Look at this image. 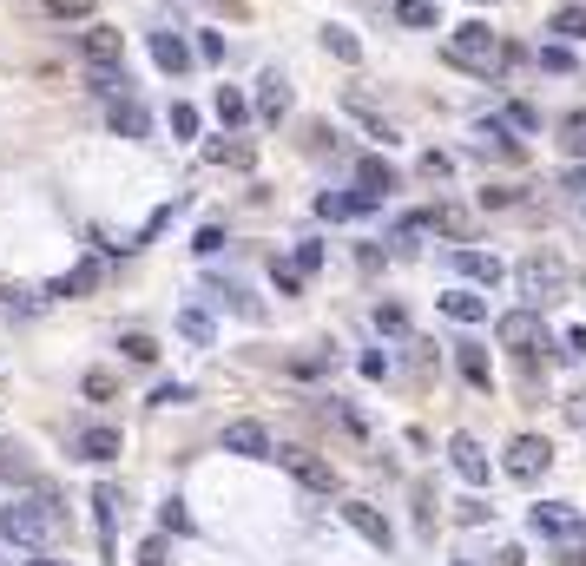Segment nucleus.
<instances>
[{
  "mask_svg": "<svg viewBox=\"0 0 586 566\" xmlns=\"http://www.w3.org/2000/svg\"><path fill=\"white\" fill-rule=\"evenodd\" d=\"M560 132H567V152H573V158H586V112H573Z\"/></svg>",
  "mask_w": 586,
  "mask_h": 566,
  "instance_id": "39",
  "label": "nucleus"
},
{
  "mask_svg": "<svg viewBox=\"0 0 586 566\" xmlns=\"http://www.w3.org/2000/svg\"><path fill=\"white\" fill-rule=\"evenodd\" d=\"M343 520H349V527H356V534H363L376 553H389V547H396V534H389V520H382L369 501H343Z\"/></svg>",
  "mask_w": 586,
  "mask_h": 566,
  "instance_id": "8",
  "label": "nucleus"
},
{
  "mask_svg": "<svg viewBox=\"0 0 586 566\" xmlns=\"http://www.w3.org/2000/svg\"><path fill=\"white\" fill-rule=\"evenodd\" d=\"M507 126H514V132H540V112L514 99V106H507Z\"/></svg>",
  "mask_w": 586,
  "mask_h": 566,
  "instance_id": "41",
  "label": "nucleus"
},
{
  "mask_svg": "<svg viewBox=\"0 0 586 566\" xmlns=\"http://www.w3.org/2000/svg\"><path fill=\"white\" fill-rule=\"evenodd\" d=\"M547 33H554V40H586V0L554 7V14H547Z\"/></svg>",
  "mask_w": 586,
  "mask_h": 566,
  "instance_id": "19",
  "label": "nucleus"
},
{
  "mask_svg": "<svg viewBox=\"0 0 586 566\" xmlns=\"http://www.w3.org/2000/svg\"><path fill=\"white\" fill-rule=\"evenodd\" d=\"M178 402H191L185 382H159V389H152V409H178Z\"/></svg>",
  "mask_w": 586,
  "mask_h": 566,
  "instance_id": "36",
  "label": "nucleus"
},
{
  "mask_svg": "<svg viewBox=\"0 0 586 566\" xmlns=\"http://www.w3.org/2000/svg\"><path fill=\"white\" fill-rule=\"evenodd\" d=\"M356 191H369V198H389V191H396V172H389L382 158H363V165H356Z\"/></svg>",
  "mask_w": 586,
  "mask_h": 566,
  "instance_id": "22",
  "label": "nucleus"
},
{
  "mask_svg": "<svg viewBox=\"0 0 586 566\" xmlns=\"http://www.w3.org/2000/svg\"><path fill=\"white\" fill-rule=\"evenodd\" d=\"M428 231H448V237H468V218H461L455 205H435L428 211Z\"/></svg>",
  "mask_w": 586,
  "mask_h": 566,
  "instance_id": "33",
  "label": "nucleus"
},
{
  "mask_svg": "<svg viewBox=\"0 0 586 566\" xmlns=\"http://www.w3.org/2000/svg\"><path fill=\"white\" fill-rule=\"evenodd\" d=\"M80 53H86V66H126V33L119 27H86Z\"/></svg>",
  "mask_w": 586,
  "mask_h": 566,
  "instance_id": "7",
  "label": "nucleus"
},
{
  "mask_svg": "<svg viewBox=\"0 0 586 566\" xmlns=\"http://www.w3.org/2000/svg\"><path fill=\"white\" fill-rule=\"evenodd\" d=\"M284 112H290V86H284V73H264V79H257V119H270V126H277Z\"/></svg>",
  "mask_w": 586,
  "mask_h": 566,
  "instance_id": "14",
  "label": "nucleus"
},
{
  "mask_svg": "<svg viewBox=\"0 0 586 566\" xmlns=\"http://www.w3.org/2000/svg\"><path fill=\"white\" fill-rule=\"evenodd\" d=\"M290 270H297V277H310V270H323V244H297V264H290Z\"/></svg>",
  "mask_w": 586,
  "mask_h": 566,
  "instance_id": "42",
  "label": "nucleus"
},
{
  "mask_svg": "<svg viewBox=\"0 0 586 566\" xmlns=\"http://www.w3.org/2000/svg\"><path fill=\"white\" fill-rule=\"evenodd\" d=\"M224 455H244V461H270V435L257 422H231L224 428Z\"/></svg>",
  "mask_w": 586,
  "mask_h": 566,
  "instance_id": "11",
  "label": "nucleus"
},
{
  "mask_svg": "<svg viewBox=\"0 0 586 566\" xmlns=\"http://www.w3.org/2000/svg\"><path fill=\"white\" fill-rule=\"evenodd\" d=\"M139 566H172V560H165V534H152V540L139 547Z\"/></svg>",
  "mask_w": 586,
  "mask_h": 566,
  "instance_id": "46",
  "label": "nucleus"
},
{
  "mask_svg": "<svg viewBox=\"0 0 586 566\" xmlns=\"http://www.w3.org/2000/svg\"><path fill=\"white\" fill-rule=\"evenodd\" d=\"M527 520H534V534H560V540H567L580 514H573L567 501H534V514H527Z\"/></svg>",
  "mask_w": 586,
  "mask_h": 566,
  "instance_id": "17",
  "label": "nucleus"
},
{
  "mask_svg": "<svg viewBox=\"0 0 586 566\" xmlns=\"http://www.w3.org/2000/svg\"><path fill=\"white\" fill-rule=\"evenodd\" d=\"M455 566H468V560H455Z\"/></svg>",
  "mask_w": 586,
  "mask_h": 566,
  "instance_id": "56",
  "label": "nucleus"
},
{
  "mask_svg": "<svg viewBox=\"0 0 586 566\" xmlns=\"http://www.w3.org/2000/svg\"><path fill=\"white\" fill-rule=\"evenodd\" d=\"M567 185H573V191H586V165H580V172H567Z\"/></svg>",
  "mask_w": 586,
  "mask_h": 566,
  "instance_id": "53",
  "label": "nucleus"
},
{
  "mask_svg": "<svg viewBox=\"0 0 586 566\" xmlns=\"http://www.w3.org/2000/svg\"><path fill=\"white\" fill-rule=\"evenodd\" d=\"M442 310L455 316V323H481V316H488V297H481V290H448Z\"/></svg>",
  "mask_w": 586,
  "mask_h": 566,
  "instance_id": "24",
  "label": "nucleus"
},
{
  "mask_svg": "<svg viewBox=\"0 0 586 566\" xmlns=\"http://www.w3.org/2000/svg\"><path fill=\"white\" fill-rule=\"evenodd\" d=\"M47 14L53 20H86L93 14V0H47Z\"/></svg>",
  "mask_w": 586,
  "mask_h": 566,
  "instance_id": "38",
  "label": "nucleus"
},
{
  "mask_svg": "<svg viewBox=\"0 0 586 566\" xmlns=\"http://www.w3.org/2000/svg\"><path fill=\"white\" fill-rule=\"evenodd\" d=\"M119 448H126V441H119V428H112V422H93V428H80V435H73V455L93 461V468H99V461H112Z\"/></svg>",
  "mask_w": 586,
  "mask_h": 566,
  "instance_id": "9",
  "label": "nucleus"
},
{
  "mask_svg": "<svg viewBox=\"0 0 586 566\" xmlns=\"http://www.w3.org/2000/svg\"><path fill=\"white\" fill-rule=\"evenodd\" d=\"M448 60H455L461 73H494V66H501V40L488 33V20H468V27L448 33Z\"/></svg>",
  "mask_w": 586,
  "mask_h": 566,
  "instance_id": "2",
  "label": "nucleus"
},
{
  "mask_svg": "<svg viewBox=\"0 0 586 566\" xmlns=\"http://www.w3.org/2000/svg\"><path fill=\"white\" fill-rule=\"evenodd\" d=\"M251 119V106H244V93H231V86H218V126H244Z\"/></svg>",
  "mask_w": 586,
  "mask_h": 566,
  "instance_id": "31",
  "label": "nucleus"
},
{
  "mask_svg": "<svg viewBox=\"0 0 586 566\" xmlns=\"http://www.w3.org/2000/svg\"><path fill=\"white\" fill-rule=\"evenodd\" d=\"M396 20L402 27H435L442 14H435V0H396Z\"/></svg>",
  "mask_w": 586,
  "mask_h": 566,
  "instance_id": "30",
  "label": "nucleus"
},
{
  "mask_svg": "<svg viewBox=\"0 0 586 566\" xmlns=\"http://www.w3.org/2000/svg\"><path fill=\"white\" fill-rule=\"evenodd\" d=\"M461 520H468V527H481V520H494V507L488 501H461Z\"/></svg>",
  "mask_w": 586,
  "mask_h": 566,
  "instance_id": "49",
  "label": "nucleus"
},
{
  "mask_svg": "<svg viewBox=\"0 0 586 566\" xmlns=\"http://www.w3.org/2000/svg\"><path fill=\"white\" fill-rule=\"evenodd\" d=\"M547 468H554L547 435H514V441H507V474H514V481H540Z\"/></svg>",
  "mask_w": 586,
  "mask_h": 566,
  "instance_id": "5",
  "label": "nucleus"
},
{
  "mask_svg": "<svg viewBox=\"0 0 586 566\" xmlns=\"http://www.w3.org/2000/svg\"><path fill=\"white\" fill-rule=\"evenodd\" d=\"M86 395H93V402H106V395H112V376H106V369H93V376H86Z\"/></svg>",
  "mask_w": 586,
  "mask_h": 566,
  "instance_id": "50",
  "label": "nucleus"
},
{
  "mask_svg": "<svg viewBox=\"0 0 586 566\" xmlns=\"http://www.w3.org/2000/svg\"><path fill=\"white\" fill-rule=\"evenodd\" d=\"M47 290H33V283H7V290H0V310H7V316H40V310H47Z\"/></svg>",
  "mask_w": 586,
  "mask_h": 566,
  "instance_id": "18",
  "label": "nucleus"
},
{
  "mask_svg": "<svg viewBox=\"0 0 586 566\" xmlns=\"http://www.w3.org/2000/svg\"><path fill=\"white\" fill-rule=\"evenodd\" d=\"M178 336H185V343H198V349L218 343V330H211V316L198 310V303H185V310H178Z\"/></svg>",
  "mask_w": 586,
  "mask_h": 566,
  "instance_id": "23",
  "label": "nucleus"
},
{
  "mask_svg": "<svg viewBox=\"0 0 586 566\" xmlns=\"http://www.w3.org/2000/svg\"><path fill=\"white\" fill-rule=\"evenodd\" d=\"M119 349H126L132 362H159V343H152V336H139V330H132V336H119Z\"/></svg>",
  "mask_w": 586,
  "mask_h": 566,
  "instance_id": "34",
  "label": "nucleus"
},
{
  "mask_svg": "<svg viewBox=\"0 0 586 566\" xmlns=\"http://www.w3.org/2000/svg\"><path fill=\"white\" fill-rule=\"evenodd\" d=\"M534 60L547 66V73H573V53L560 47V40H554V47H534Z\"/></svg>",
  "mask_w": 586,
  "mask_h": 566,
  "instance_id": "35",
  "label": "nucleus"
},
{
  "mask_svg": "<svg viewBox=\"0 0 586 566\" xmlns=\"http://www.w3.org/2000/svg\"><path fill=\"white\" fill-rule=\"evenodd\" d=\"M376 330L382 336H409V310H402V303H376Z\"/></svg>",
  "mask_w": 586,
  "mask_h": 566,
  "instance_id": "32",
  "label": "nucleus"
},
{
  "mask_svg": "<svg viewBox=\"0 0 586 566\" xmlns=\"http://www.w3.org/2000/svg\"><path fill=\"white\" fill-rule=\"evenodd\" d=\"M323 47H330L343 66H356V60H363V40H356L349 27H323Z\"/></svg>",
  "mask_w": 586,
  "mask_h": 566,
  "instance_id": "28",
  "label": "nucleus"
},
{
  "mask_svg": "<svg viewBox=\"0 0 586 566\" xmlns=\"http://www.w3.org/2000/svg\"><path fill=\"white\" fill-rule=\"evenodd\" d=\"M93 290H99V264H93V257H86V264H73L60 283H47V297H66V303H73V297H93Z\"/></svg>",
  "mask_w": 586,
  "mask_h": 566,
  "instance_id": "16",
  "label": "nucleus"
},
{
  "mask_svg": "<svg viewBox=\"0 0 586 566\" xmlns=\"http://www.w3.org/2000/svg\"><path fill=\"white\" fill-rule=\"evenodd\" d=\"M218 303H231V310L244 316V323H264V303L244 290V283H218Z\"/></svg>",
  "mask_w": 586,
  "mask_h": 566,
  "instance_id": "27",
  "label": "nucleus"
},
{
  "mask_svg": "<svg viewBox=\"0 0 586 566\" xmlns=\"http://www.w3.org/2000/svg\"><path fill=\"white\" fill-rule=\"evenodd\" d=\"M165 534H191V514H185V501H178V494H172V501H165Z\"/></svg>",
  "mask_w": 586,
  "mask_h": 566,
  "instance_id": "37",
  "label": "nucleus"
},
{
  "mask_svg": "<svg viewBox=\"0 0 586 566\" xmlns=\"http://www.w3.org/2000/svg\"><path fill=\"white\" fill-rule=\"evenodd\" d=\"M270 277H277V297H297V290H303V277H297V270H290V264H277V270H270Z\"/></svg>",
  "mask_w": 586,
  "mask_h": 566,
  "instance_id": "47",
  "label": "nucleus"
},
{
  "mask_svg": "<svg viewBox=\"0 0 586 566\" xmlns=\"http://www.w3.org/2000/svg\"><path fill=\"white\" fill-rule=\"evenodd\" d=\"M343 112H349V119H363V126H369V139H382V145L396 139V126H389V119H382V112L369 106L363 93H343Z\"/></svg>",
  "mask_w": 586,
  "mask_h": 566,
  "instance_id": "20",
  "label": "nucleus"
},
{
  "mask_svg": "<svg viewBox=\"0 0 586 566\" xmlns=\"http://www.w3.org/2000/svg\"><path fill=\"white\" fill-rule=\"evenodd\" d=\"M0 481H33V455L20 441H0Z\"/></svg>",
  "mask_w": 586,
  "mask_h": 566,
  "instance_id": "26",
  "label": "nucleus"
},
{
  "mask_svg": "<svg viewBox=\"0 0 586 566\" xmlns=\"http://www.w3.org/2000/svg\"><path fill=\"white\" fill-rule=\"evenodd\" d=\"M198 60H224V33H198Z\"/></svg>",
  "mask_w": 586,
  "mask_h": 566,
  "instance_id": "48",
  "label": "nucleus"
},
{
  "mask_svg": "<svg viewBox=\"0 0 586 566\" xmlns=\"http://www.w3.org/2000/svg\"><path fill=\"white\" fill-rule=\"evenodd\" d=\"M461 376H468V389H481V395H488L494 389V362H488V349H461Z\"/></svg>",
  "mask_w": 586,
  "mask_h": 566,
  "instance_id": "25",
  "label": "nucleus"
},
{
  "mask_svg": "<svg viewBox=\"0 0 586 566\" xmlns=\"http://www.w3.org/2000/svg\"><path fill=\"white\" fill-rule=\"evenodd\" d=\"M567 422H573V428H580V435H586V389H580V395H573V402H567Z\"/></svg>",
  "mask_w": 586,
  "mask_h": 566,
  "instance_id": "51",
  "label": "nucleus"
},
{
  "mask_svg": "<svg viewBox=\"0 0 586 566\" xmlns=\"http://www.w3.org/2000/svg\"><path fill=\"white\" fill-rule=\"evenodd\" d=\"M455 270H461L468 283H475V290H494V283L507 277V270H501V257H494V251H475V244H461V251H455Z\"/></svg>",
  "mask_w": 586,
  "mask_h": 566,
  "instance_id": "10",
  "label": "nucleus"
},
{
  "mask_svg": "<svg viewBox=\"0 0 586 566\" xmlns=\"http://www.w3.org/2000/svg\"><path fill=\"white\" fill-rule=\"evenodd\" d=\"M448 172H455V158L448 152H422V178H448Z\"/></svg>",
  "mask_w": 586,
  "mask_h": 566,
  "instance_id": "45",
  "label": "nucleus"
},
{
  "mask_svg": "<svg viewBox=\"0 0 586 566\" xmlns=\"http://www.w3.org/2000/svg\"><path fill=\"white\" fill-rule=\"evenodd\" d=\"M494 336H501L507 349H521V356L547 349V323H540V310H507L501 323H494Z\"/></svg>",
  "mask_w": 586,
  "mask_h": 566,
  "instance_id": "6",
  "label": "nucleus"
},
{
  "mask_svg": "<svg viewBox=\"0 0 586 566\" xmlns=\"http://www.w3.org/2000/svg\"><path fill=\"white\" fill-rule=\"evenodd\" d=\"M560 356H586V323H580V330H567V349H560Z\"/></svg>",
  "mask_w": 586,
  "mask_h": 566,
  "instance_id": "52",
  "label": "nucleus"
},
{
  "mask_svg": "<svg viewBox=\"0 0 586 566\" xmlns=\"http://www.w3.org/2000/svg\"><path fill=\"white\" fill-rule=\"evenodd\" d=\"M93 507H99V547L112 553V520H119V494H112V488H93Z\"/></svg>",
  "mask_w": 586,
  "mask_h": 566,
  "instance_id": "29",
  "label": "nucleus"
},
{
  "mask_svg": "<svg viewBox=\"0 0 586 566\" xmlns=\"http://www.w3.org/2000/svg\"><path fill=\"white\" fill-rule=\"evenodd\" d=\"M191 251H198V257H218V251H224V231H218V224H205V231H198V244H191Z\"/></svg>",
  "mask_w": 586,
  "mask_h": 566,
  "instance_id": "43",
  "label": "nucleus"
},
{
  "mask_svg": "<svg viewBox=\"0 0 586 566\" xmlns=\"http://www.w3.org/2000/svg\"><path fill=\"white\" fill-rule=\"evenodd\" d=\"M475 152H494V158H521V139L507 132V119H481V126H475Z\"/></svg>",
  "mask_w": 586,
  "mask_h": 566,
  "instance_id": "13",
  "label": "nucleus"
},
{
  "mask_svg": "<svg viewBox=\"0 0 586 566\" xmlns=\"http://www.w3.org/2000/svg\"><path fill=\"white\" fill-rule=\"evenodd\" d=\"M27 566H60V560H27Z\"/></svg>",
  "mask_w": 586,
  "mask_h": 566,
  "instance_id": "54",
  "label": "nucleus"
},
{
  "mask_svg": "<svg viewBox=\"0 0 586 566\" xmlns=\"http://www.w3.org/2000/svg\"><path fill=\"white\" fill-rule=\"evenodd\" d=\"M270 461H277V468H290L303 481V488L310 494H330L336 488V468L323 455H310V448H290V441H270Z\"/></svg>",
  "mask_w": 586,
  "mask_h": 566,
  "instance_id": "4",
  "label": "nucleus"
},
{
  "mask_svg": "<svg viewBox=\"0 0 586 566\" xmlns=\"http://www.w3.org/2000/svg\"><path fill=\"white\" fill-rule=\"evenodd\" d=\"M0 566H14V560H0Z\"/></svg>",
  "mask_w": 586,
  "mask_h": 566,
  "instance_id": "55",
  "label": "nucleus"
},
{
  "mask_svg": "<svg viewBox=\"0 0 586 566\" xmlns=\"http://www.w3.org/2000/svg\"><path fill=\"white\" fill-rule=\"evenodd\" d=\"M521 290H527V310H547V303L567 297V264L554 251H534L521 264Z\"/></svg>",
  "mask_w": 586,
  "mask_h": 566,
  "instance_id": "3",
  "label": "nucleus"
},
{
  "mask_svg": "<svg viewBox=\"0 0 586 566\" xmlns=\"http://www.w3.org/2000/svg\"><path fill=\"white\" fill-rule=\"evenodd\" d=\"M112 132H119V139H145V132H152V119H145V106L132 93L112 99Z\"/></svg>",
  "mask_w": 586,
  "mask_h": 566,
  "instance_id": "15",
  "label": "nucleus"
},
{
  "mask_svg": "<svg viewBox=\"0 0 586 566\" xmlns=\"http://www.w3.org/2000/svg\"><path fill=\"white\" fill-rule=\"evenodd\" d=\"M60 534V501H53L47 488L33 494H14V501L0 507V540L20 553H47V540Z\"/></svg>",
  "mask_w": 586,
  "mask_h": 566,
  "instance_id": "1",
  "label": "nucleus"
},
{
  "mask_svg": "<svg viewBox=\"0 0 586 566\" xmlns=\"http://www.w3.org/2000/svg\"><path fill=\"white\" fill-rule=\"evenodd\" d=\"M211 165H251V145H211Z\"/></svg>",
  "mask_w": 586,
  "mask_h": 566,
  "instance_id": "40",
  "label": "nucleus"
},
{
  "mask_svg": "<svg viewBox=\"0 0 586 566\" xmlns=\"http://www.w3.org/2000/svg\"><path fill=\"white\" fill-rule=\"evenodd\" d=\"M448 461H455L461 481H475V488L488 481V455H481V441H475V435H455V441H448Z\"/></svg>",
  "mask_w": 586,
  "mask_h": 566,
  "instance_id": "12",
  "label": "nucleus"
},
{
  "mask_svg": "<svg viewBox=\"0 0 586 566\" xmlns=\"http://www.w3.org/2000/svg\"><path fill=\"white\" fill-rule=\"evenodd\" d=\"M172 132H178V139H198V112H191V106H172Z\"/></svg>",
  "mask_w": 586,
  "mask_h": 566,
  "instance_id": "44",
  "label": "nucleus"
},
{
  "mask_svg": "<svg viewBox=\"0 0 586 566\" xmlns=\"http://www.w3.org/2000/svg\"><path fill=\"white\" fill-rule=\"evenodd\" d=\"M152 60H159V73H185V66H191V47L178 40V33H152Z\"/></svg>",
  "mask_w": 586,
  "mask_h": 566,
  "instance_id": "21",
  "label": "nucleus"
}]
</instances>
